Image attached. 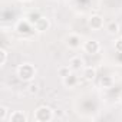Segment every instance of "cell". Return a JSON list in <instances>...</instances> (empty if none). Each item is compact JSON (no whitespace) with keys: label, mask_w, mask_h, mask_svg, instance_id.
Instances as JSON below:
<instances>
[{"label":"cell","mask_w":122,"mask_h":122,"mask_svg":"<svg viewBox=\"0 0 122 122\" xmlns=\"http://www.w3.org/2000/svg\"><path fill=\"white\" fill-rule=\"evenodd\" d=\"M83 76L88 79V81H92L95 76H96V71L95 69H92V68H88L86 71H85V73H83Z\"/></svg>","instance_id":"obj_6"},{"label":"cell","mask_w":122,"mask_h":122,"mask_svg":"<svg viewBox=\"0 0 122 122\" xmlns=\"http://www.w3.org/2000/svg\"><path fill=\"white\" fill-rule=\"evenodd\" d=\"M118 30H119V26H118V23H109V26H108V32L111 33V35H115V33H118Z\"/></svg>","instance_id":"obj_7"},{"label":"cell","mask_w":122,"mask_h":122,"mask_svg":"<svg viewBox=\"0 0 122 122\" xmlns=\"http://www.w3.org/2000/svg\"><path fill=\"white\" fill-rule=\"evenodd\" d=\"M35 73H36V69H35L32 65H29V63H25V65H22V66L19 68V76H20L22 79H25V81L32 79V78L35 76Z\"/></svg>","instance_id":"obj_1"},{"label":"cell","mask_w":122,"mask_h":122,"mask_svg":"<svg viewBox=\"0 0 122 122\" xmlns=\"http://www.w3.org/2000/svg\"><path fill=\"white\" fill-rule=\"evenodd\" d=\"M59 73H60V76H63V78L69 76V75H71V66H68V68H62V69L59 71Z\"/></svg>","instance_id":"obj_8"},{"label":"cell","mask_w":122,"mask_h":122,"mask_svg":"<svg viewBox=\"0 0 122 122\" xmlns=\"http://www.w3.org/2000/svg\"><path fill=\"white\" fill-rule=\"evenodd\" d=\"M82 65H83V60H82L81 57H73V59H71V69L78 71V69L82 68Z\"/></svg>","instance_id":"obj_3"},{"label":"cell","mask_w":122,"mask_h":122,"mask_svg":"<svg viewBox=\"0 0 122 122\" xmlns=\"http://www.w3.org/2000/svg\"><path fill=\"white\" fill-rule=\"evenodd\" d=\"M89 25H91V27H93V29H101V26H102V19H101L99 16H93V17H91Z\"/></svg>","instance_id":"obj_4"},{"label":"cell","mask_w":122,"mask_h":122,"mask_svg":"<svg viewBox=\"0 0 122 122\" xmlns=\"http://www.w3.org/2000/svg\"><path fill=\"white\" fill-rule=\"evenodd\" d=\"M29 88H30V89H29V92H30V93H36V92L39 91V88H37V85H30Z\"/></svg>","instance_id":"obj_11"},{"label":"cell","mask_w":122,"mask_h":122,"mask_svg":"<svg viewBox=\"0 0 122 122\" xmlns=\"http://www.w3.org/2000/svg\"><path fill=\"white\" fill-rule=\"evenodd\" d=\"M9 119H10V121H20V122H26V121H27V118H26L23 113H20V112H15L13 115H10Z\"/></svg>","instance_id":"obj_5"},{"label":"cell","mask_w":122,"mask_h":122,"mask_svg":"<svg viewBox=\"0 0 122 122\" xmlns=\"http://www.w3.org/2000/svg\"><path fill=\"white\" fill-rule=\"evenodd\" d=\"M0 53H2V60H0V65H5V62H6V56H7V53H6V50L5 49H2L0 50Z\"/></svg>","instance_id":"obj_9"},{"label":"cell","mask_w":122,"mask_h":122,"mask_svg":"<svg viewBox=\"0 0 122 122\" xmlns=\"http://www.w3.org/2000/svg\"><path fill=\"white\" fill-rule=\"evenodd\" d=\"M0 111H2V113H0V119H2V121H5V119H6V113H7V109H6V106H2V108H0Z\"/></svg>","instance_id":"obj_10"},{"label":"cell","mask_w":122,"mask_h":122,"mask_svg":"<svg viewBox=\"0 0 122 122\" xmlns=\"http://www.w3.org/2000/svg\"><path fill=\"white\" fill-rule=\"evenodd\" d=\"M85 50L89 52V53H95V52H98V50H99V45H98V42H96V40H89V42H86V45H85Z\"/></svg>","instance_id":"obj_2"}]
</instances>
